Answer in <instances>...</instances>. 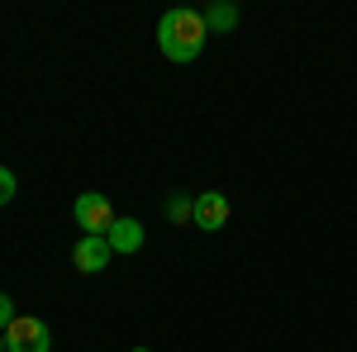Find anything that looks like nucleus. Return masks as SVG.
Listing matches in <instances>:
<instances>
[{"label": "nucleus", "mask_w": 357, "mask_h": 352, "mask_svg": "<svg viewBox=\"0 0 357 352\" xmlns=\"http://www.w3.org/2000/svg\"><path fill=\"white\" fill-rule=\"evenodd\" d=\"M10 324H15V300H10L5 291H0V333H5Z\"/></svg>", "instance_id": "obj_10"}, {"label": "nucleus", "mask_w": 357, "mask_h": 352, "mask_svg": "<svg viewBox=\"0 0 357 352\" xmlns=\"http://www.w3.org/2000/svg\"><path fill=\"white\" fill-rule=\"evenodd\" d=\"M72 219H77L82 238H105V234H110V224L119 215H114V205H110V195H105V190H82V195H77V205H72Z\"/></svg>", "instance_id": "obj_2"}, {"label": "nucleus", "mask_w": 357, "mask_h": 352, "mask_svg": "<svg viewBox=\"0 0 357 352\" xmlns=\"http://www.w3.org/2000/svg\"><path fill=\"white\" fill-rule=\"evenodd\" d=\"M229 224V195L224 190H200L191 210V229H205V234H220Z\"/></svg>", "instance_id": "obj_4"}, {"label": "nucleus", "mask_w": 357, "mask_h": 352, "mask_svg": "<svg viewBox=\"0 0 357 352\" xmlns=\"http://www.w3.org/2000/svg\"><path fill=\"white\" fill-rule=\"evenodd\" d=\"M205 33H229V29H238V5H229V0H220V5H205Z\"/></svg>", "instance_id": "obj_7"}, {"label": "nucleus", "mask_w": 357, "mask_h": 352, "mask_svg": "<svg viewBox=\"0 0 357 352\" xmlns=\"http://www.w3.org/2000/svg\"><path fill=\"white\" fill-rule=\"evenodd\" d=\"M205 20H200V10H167L162 20H158V48H162L167 62H195V57L205 53Z\"/></svg>", "instance_id": "obj_1"}, {"label": "nucleus", "mask_w": 357, "mask_h": 352, "mask_svg": "<svg viewBox=\"0 0 357 352\" xmlns=\"http://www.w3.org/2000/svg\"><path fill=\"white\" fill-rule=\"evenodd\" d=\"M134 352H153V348H134Z\"/></svg>", "instance_id": "obj_12"}, {"label": "nucleus", "mask_w": 357, "mask_h": 352, "mask_svg": "<svg viewBox=\"0 0 357 352\" xmlns=\"http://www.w3.org/2000/svg\"><path fill=\"white\" fill-rule=\"evenodd\" d=\"M5 352H53V328L33 314H15V324L5 328Z\"/></svg>", "instance_id": "obj_3"}, {"label": "nucleus", "mask_w": 357, "mask_h": 352, "mask_svg": "<svg viewBox=\"0 0 357 352\" xmlns=\"http://www.w3.org/2000/svg\"><path fill=\"white\" fill-rule=\"evenodd\" d=\"M191 210H195V195H186V190H172L162 200V215L172 224H191Z\"/></svg>", "instance_id": "obj_8"}, {"label": "nucleus", "mask_w": 357, "mask_h": 352, "mask_svg": "<svg viewBox=\"0 0 357 352\" xmlns=\"http://www.w3.org/2000/svg\"><path fill=\"white\" fill-rule=\"evenodd\" d=\"M15 190H20L15 171H10V167H0V205H10V200H15Z\"/></svg>", "instance_id": "obj_9"}, {"label": "nucleus", "mask_w": 357, "mask_h": 352, "mask_svg": "<svg viewBox=\"0 0 357 352\" xmlns=\"http://www.w3.org/2000/svg\"><path fill=\"white\" fill-rule=\"evenodd\" d=\"M143 238H148V229L138 224V219H114L110 234H105V243H110V252H119V257H129V252H138L143 247Z\"/></svg>", "instance_id": "obj_6"}, {"label": "nucleus", "mask_w": 357, "mask_h": 352, "mask_svg": "<svg viewBox=\"0 0 357 352\" xmlns=\"http://www.w3.org/2000/svg\"><path fill=\"white\" fill-rule=\"evenodd\" d=\"M0 352H5V333H0Z\"/></svg>", "instance_id": "obj_11"}, {"label": "nucleus", "mask_w": 357, "mask_h": 352, "mask_svg": "<svg viewBox=\"0 0 357 352\" xmlns=\"http://www.w3.org/2000/svg\"><path fill=\"white\" fill-rule=\"evenodd\" d=\"M110 243L105 238H77V247H72V267L82 271V276H96V271L110 267Z\"/></svg>", "instance_id": "obj_5"}]
</instances>
